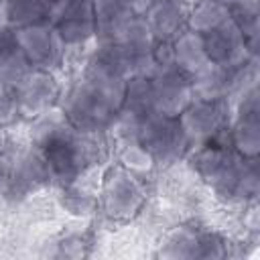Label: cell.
Listing matches in <instances>:
<instances>
[{"label": "cell", "mask_w": 260, "mask_h": 260, "mask_svg": "<svg viewBox=\"0 0 260 260\" xmlns=\"http://www.w3.org/2000/svg\"><path fill=\"white\" fill-rule=\"evenodd\" d=\"M205 55L211 63L221 65V67H236L246 63L252 55H256L242 30L236 26V22L228 16L223 22L217 26L209 28L207 32L201 35Z\"/></svg>", "instance_id": "obj_12"}, {"label": "cell", "mask_w": 260, "mask_h": 260, "mask_svg": "<svg viewBox=\"0 0 260 260\" xmlns=\"http://www.w3.org/2000/svg\"><path fill=\"white\" fill-rule=\"evenodd\" d=\"M120 165L134 171L136 175H140V173L150 171L154 167V160L138 144L136 134H124L122 140H120Z\"/></svg>", "instance_id": "obj_25"}, {"label": "cell", "mask_w": 260, "mask_h": 260, "mask_svg": "<svg viewBox=\"0 0 260 260\" xmlns=\"http://www.w3.org/2000/svg\"><path fill=\"white\" fill-rule=\"evenodd\" d=\"M154 0H128V4L132 6V10L138 14V16H142L144 12H146V8L152 4Z\"/></svg>", "instance_id": "obj_28"}, {"label": "cell", "mask_w": 260, "mask_h": 260, "mask_svg": "<svg viewBox=\"0 0 260 260\" xmlns=\"http://www.w3.org/2000/svg\"><path fill=\"white\" fill-rule=\"evenodd\" d=\"M14 98L18 106V118L37 120L49 114L59 100V83L51 71L28 69L14 85Z\"/></svg>", "instance_id": "obj_8"}, {"label": "cell", "mask_w": 260, "mask_h": 260, "mask_svg": "<svg viewBox=\"0 0 260 260\" xmlns=\"http://www.w3.org/2000/svg\"><path fill=\"white\" fill-rule=\"evenodd\" d=\"M6 148H8V134H6V128L0 126V154L6 152Z\"/></svg>", "instance_id": "obj_29"}, {"label": "cell", "mask_w": 260, "mask_h": 260, "mask_svg": "<svg viewBox=\"0 0 260 260\" xmlns=\"http://www.w3.org/2000/svg\"><path fill=\"white\" fill-rule=\"evenodd\" d=\"M98 134L81 132L65 118L43 122L35 134V144L47 160L53 183L73 185L98 160Z\"/></svg>", "instance_id": "obj_2"}, {"label": "cell", "mask_w": 260, "mask_h": 260, "mask_svg": "<svg viewBox=\"0 0 260 260\" xmlns=\"http://www.w3.org/2000/svg\"><path fill=\"white\" fill-rule=\"evenodd\" d=\"M154 100V112L177 118L193 100V83L187 73H183L175 63L154 67L148 75Z\"/></svg>", "instance_id": "obj_10"}, {"label": "cell", "mask_w": 260, "mask_h": 260, "mask_svg": "<svg viewBox=\"0 0 260 260\" xmlns=\"http://www.w3.org/2000/svg\"><path fill=\"white\" fill-rule=\"evenodd\" d=\"M181 6H185V8H193L197 2H201V0H177Z\"/></svg>", "instance_id": "obj_30"}, {"label": "cell", "mask_w": 260, "mask_h": 260, "mask_svg": "<svg viewBox=\"0 0 260 260\" xmlns=\"http://www.w3.org/2000/svg\"><path fill=\"white\" fill-rule=\"evenodd\" d=\"M51 6L39 0H4V24L10 28H24L32 24L51 22Z\"/></svg>", "instance_id": "obj_22"}, {"label": "cell", "mask_w": 260, "mask_h": 260, "mask_svg": "<svg viewBox=\"0 0 260 260\" xmlns=\"http://www.w3.org/2000/svg\"><path fill=\"white\" fill-rule=\"evenodd\" d=\"M10 169H12V158H10L6 152H2V154H0V197L6 195V191H8Z\"/></svg>", "instance_id": "obj_27"}, {"label": "cell", "mask_w": 260, "mask_h": 260, "mask_svg": "<svg viewBox=\"0 0 260 260\" xmlns=\"http://www.w3.org/2000/svg\"><path fill=\"white\" fill-rule=\"evenodd\" d=\"M217 2H221V4H225V6H230V4H234V2H238V0H217Z\"/></svg>", "instance_id": "obj_32"}, {"label": "cell", "mask_w": 260, "mask_h": 260, "mask_svg": "<svg viewBox=\"0 0 260 260\" xmlns=\"http://www.w3.org/2000/svg\"><path fill=\"white\" fill-rule=\"evenodd\" d=\"M236 116L228 126L234 148L246 158H258L260 152V98L254 85L242 98H238Z\"/></svg>", "instance_id": "obj_13"}, {"label": "cell", "mask_w": 260, "mask_h": 260, "mask_svg": "<svg viewBox=\"0 0 260 260\" xmlns=\"http://www.w3.org/2000/svg\"><path fill=\"white\" fill-rule=\"evenodd\" d=\"M189 162L193 171L225 201H246L258 195V158L242 156L234 148L228 128L209 140L191 146Z\"/></svg>", "instance_id": "obj_1"}, {"label": "cell", "mask_w": 260, "mask_h": 260, "mask_svg": "<svg viewBox=\"0 0 260 260\" xmlns=\"http://www.w3.org/2000/svg\"><path fill=\"white\" fill-rule=\"evenodd\" d=\"M85 71L106 79H118V81H128L134 75V67L128 53L116 41L100 43L98 49L91 53L85 65Z\"/></svg>", "instance_id": "obj_18"}, {"label": "cell", "mask_w": 260, "mask_h": 260, "mask_svg": "<svg viewBox=\"0 0 260 260\" xmlns=\"http://www.w3.org/2000/svg\"><path fill=\"white\" fill-rule=\"evenodd\" d=\"M114 41L120 43L122 49L128 53L132 67H134V75H150L154 71L152 51H154L156 41H154L152 32L148 30L142 16H134L130 20V24Z\"/></svg>", "instance_id": "obj_15"}, {"label": "cell", "mask_w": 260, "mask_h": 260, "mask_svg": "<svg viewBox=\"0 0 260 260\" xmlns=\"http://www.w3.org/2000/svg\"><path fill=\"white\" fill-rule=\"evenodd\" d=\"M189 8L181 6L177 0H154L142 14L148 30L156 43L175 41L187 28Z\"/></svg>", "instance_id": "obj_16"}, {"label": "cell", "mask_w": 260, "mask_h": 260, "mask_svg": "<svg viewBox=\"0 0 260 260\" xmlns=\"http://www.w3.org/2000/svg\"><path fill=\"white\" fill-rule=\"evenodd\" d=\"M28 69L30 67L14 39V30L0 22V81L14 85Z\"/></svg>", "instance_id": "obj_21"}, {"label": "cell", "mask_w": 260, "mask_h": 260, "mask_svg": "<svg viewBox=\"0 0 260 260\" xmlns=\"http://www.w3.org/2000/svg\"><path fill=\"white\" fill-rule=\"evenodd\" d=\"M51 24L65 47L89 41L95 37L93 0H57L51 10Z\"/></svg>", "instance_id": "obj_11"}, {"label": "cell", "mask_w": 260, "mask_h": 260, "mask_svg": "<svg viewBox=\"0 0 260 260\" xmlns=\"http://www.w3.org/2000/svg\"><path fill=\"white\" fill-rule=\"evenodd\" d=\"M230 18L246 37L250 49L256 53L258 37H260V16H258V0H238L228 6Z\"/></svg>", "instance_id": "obj_23"}, {"label": "cell", "mask_w": 260, "mask_h": 260, "mask_svg": "<svg viewBox=\"0 0 260 260\" xmlns=\"http://www.w3.org/2000/svg\"><path fill=\"white\" fill-rule=\"evenodd\" d=\"M225 254V240L219 234L191 225L171 230L158 248L162 258H223Z\"/></svg>", "instance_id": "obj_7"}, {"label": "cell", "mask_w": 260, "mask_h": 260, "mask_svg": "<svg viewBox=\"0 0 260 260\" xmlns=\"http://www.w3.org/2000/svg\"><path fill=\"white\" fill-rule=\"evenodd\" d=\"M18 118V106L14 98L12 85H6L0 81V126H10Z\"/></svg>", "instance_id": "obj_26"}, {"label": "cell", "mask_w": 260, "mask_h": 260, "mask_svg": "<svg viewBox=\"0 0 260 260\" xmlns=\"http://www.w3.org/2000/svg\"><path fill=\"white\" fill-rule=\"evenodd\" d=\"M230 102L228 100H201L193 98L189 106L177 116L189 148L209 140L230 126Z\"/></svg>", "instance_id": "obj_6"}, {"label": "cell", "mask_w": 260, "mask_h": 260, "mask_svg": "<svg viewBox=\"0 0 260 260\" xmlns=\"http://www.w3.org/2000/svg\"><path fill=\"white\" fill-rule=\"evenodd\" d=\"M39 2H43V4H49V6H51V8H53V4H55V2H57V0H39Z\"/></svg>", "instance_id": "obj_31"}, {"label": "cell", "mask_w": 260, "mask_h": 260, "mask_svg": "<svg viewBox=\"0 0 260 260\" xmlns=\"http://www.w3.org/2000/svg\"><path fill=\"white\" fill-rule=\"evenodd\" d=\"M173 63L187 73L191 79L201 73L211 61L205 55L203 49V41L199 32H193L189 28H185L175 41H173Z\"/></svg>", "instance_id": "obj_20"}, {"label": "cell", "mask_w": 260, "mask_h": 260, "mask_svg": "<svg viewBox=\"0 0 260 260\" xmlns=\"http://www.w3.org/2000/svg\"><path fill=\"white\" fill-rule=\"evenodd\" d=\"M138 16L128 0H93V18H95V39L100 43L114 41L130 20Z\"/></svg>", "instance_id": "obj_19"}, {"label": "cell", "mask_w": 260, "mask_h": 260, "mask_svg": "<svg viewBox=\"0 0 260 260\" xmlns=\"http://www.w3.org/2000/svg\"><path fill=\"white\" fill-rule=\"evenodd\" d=\"M53 183L51 169L37 146L26 148L12 160L10 183L6 195L10 199H24Z\"/></svg>", "instance_id": "obj_14"}, {"label": "cell", "mask_w": 260, "mask_h": 260, "mask_svg": "<svg viewBox=\"0 0 260 260\" xmlns=\"http://www.w3.org/2000/svg\"><path fill=\"white\" fill-rule=\"evenodd\" d=\"M150 112H154V100H152V87L148 75H132L126 81L122 108L114 124L130 126L136 130L138 122L146 118Z\"/></svg>", "instance_id": "obj_17"}, {"label": "cell", "mask_w": 260, "mask_h": 260, "mask_svg": "<svg viewBox=\"0 0 260 260\" xmlns=\"http://www.w3.org/2000/svg\"><path fill=\"white\" fill-rule=\"evenodd\" d=\"M12 30H14L18 49L22 51L30 69L53 71L61 63L65 43L61 41V37L57 35L51 22L32 24L24 28H12Z\"/></svg>", "instance_id": "obj_9"}, {"label": "cell", "mask_w": 260, "mask_h": 260, "mask_svg": "<svg viewBox=\"0 0 260 260\" xmlns=\"http://www.w3.org/2000/svg\"><path fill=\"white\" fill-rule=\"evenodd\" d=\"M136 140L150 154L154 165H173L189 152V142L179 120L160 112H150L138 122Z\"/></svg>", "instance_id": "obj_5"}, {"label": "cell", "mask_w": 260, "mask_h": 260, "mask_svg": "<svg viewBox=\"0 0 260 260\" xmlns=\"http://www.w3.org/2000/svg\"><path fill=\"white\" fill-rule=\"evenodd\" d=\"M230 16V10L225 4L217 0H201L187 12V28L193 32H207L209 28L217 26Z\"/></svg>", "instance_id": "obj_24"}, {"label": "cell", "mask_w": 260, "mask_h": 260, "mask_svg": "<svg viewBox=\"0 0 260 260\" xmlns=\"http://www.w3.org/2000/svg\"><path fill=\"white\" fill-rule=\"evenodd\" d=\"M124 87L126 81L83 71L63 102V118L81 132L100 134L114 126L122 108Z\"/></svg>", "instance_id": "obj_3"}, {"label": "cell", "mask_w": 260, "mask_h": 260, "mask_svg": "<svg viewBox=\"0 0 260 260\" xmlns=\"http://www.w3.org/2000/svg\"><path fill=\"white\" fill-rule=\"evenodd\" d=\"M146 203V187L140 177L124 165L112 167L102 183L100 205L108 219L128 221L136 217Z\"/></svg>", "instance_id": "obj_4"}]
</instances>
